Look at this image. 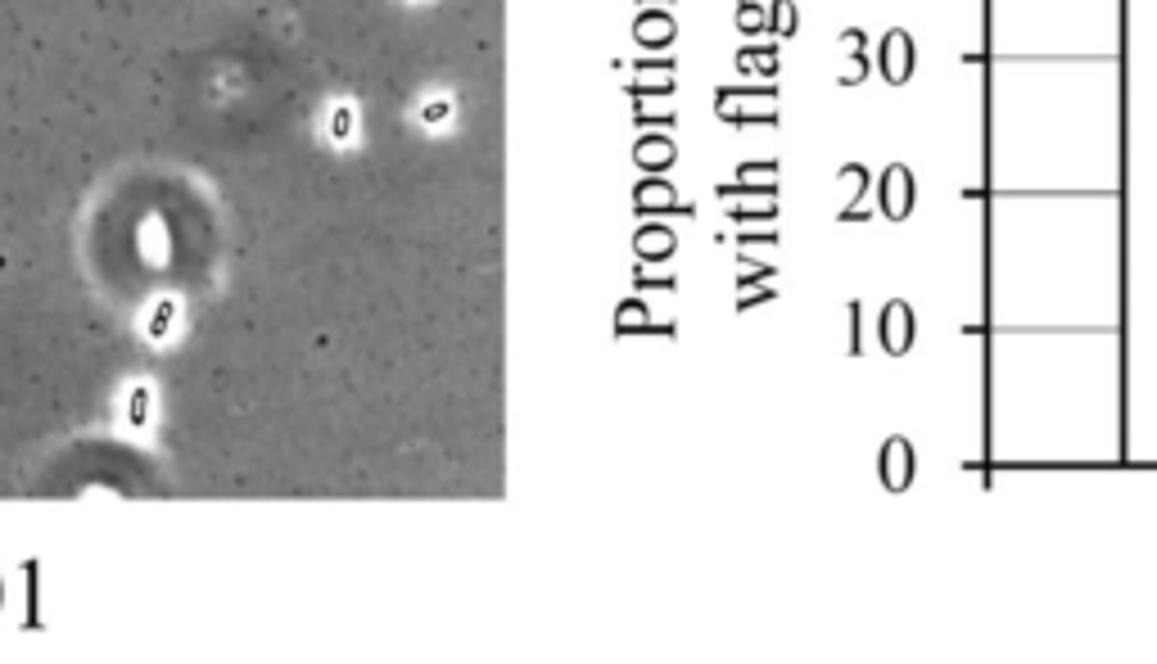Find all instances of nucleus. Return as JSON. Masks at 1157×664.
I'll return each mask as SVG.
<instances>
[{"mask_svg":"<svg viewBox=\"0 0 1157 664\" xmlns=\"http://www.w3.org/2000/svg\"><path fill=\"white\" fill-rule=\"evenodd\" d=\"M877 204H882L886 222H904V217L913 213L918 190H913V172L904 168V163H891V168L882 172V181H877Z\"/></svg>","mask_w":1157,"mask_h":664,"instance_id":"nucleus-1","label":"nucleus"},{"mask_svg":"<svg viewBox=\"0 0 1157 664\" xmlns=\"http://www.w3.org/2000/svg\"><path fill=\"white\" fill-rule=\"evenodd\" d=\"M913 470H918V457H913V443L909 439H886L882 452H877V479H882L886 493H904L913 484Z\"/></svg>","mask_w":1157,"mask_h":664,"instance_id":"nucleus-2","label":"nucleus"},{"mask_svg":"<svg viewBox=\"0 0 1157 664\" xmlns=\"http://www.w3.org/2000/svg\"><path fill=\"white\" fill-rule=\"evenodd\" d=\"M913 64H918V50H913V37L904 28H891L882 41H877V68L891 86H904L913 77Z\"/></svg>","mask_w":1157,"mask_h":664,"instance_id":"nucleus-3","label":"nucleus"},{"mask_svg":"<svg viewBox=\"0 0 1157 664\" xmlns=\"http://www.w3.org/2000/svg\"><path fill=\"white\" fill-rule=\"evenodd\" d=\"M913 335H918V321H913V308L904 299H891L882 308V321H877V339L891 357H904L913 348Z\"/></svg>","mask_w":1157,"mask_h":664,"instance_id":"nucleus-4","label":"nucleus"},{"mask_svg":"<svg viewBox=\"0 0 1157 664\" xmlns=\"http://www.w3.org/2000/svg\"><path fill=\"white\" fill-rule=\"evenodd\" d=\"M674 37H678V28H674V19H669L660 5H647V10L633 19V41L647 46V50H665Z\"/></svg>","mask_w":1157,"mask_h":664,"instance_id":"nucleus-5","label":"nucleus"},{"mask_svg":"<svg viewBox=\"0 0 1157 664\" xmlns=\"http://www.w3.org/2000/svg\"><path fill=\"white\" fill-rule=\"evenodd\" d=\"M674 249H678L674 231L660 226V222H642L638 231H633V253H638L642 262H669V258H674Z\"/></svg>","mask_w":1157,"mask_h":664,"instance_id":"nucleus-6","label":"nucleus"},{"mask_svg":"<svg viewBox=\"0 0 1157 664\" xmlns=\"http://www.w3.org/2000/svg\"><path fill=\"white\" fill-rule=\"evenodd\" d=\"M841 50H846V59H841V73H837V82L841 86H855V82H864V73H868V55H864V32H841Z\"/></svg>","mask_w":1157,"mask_h":664,"instance_id":"nucleus-7","label":"nucleus"},{"mask_svg":"<svg viewBox=\"0 0 1157 664\" xmlns=\"http://www.w3.org/2000/svg\"><path fill=\"white\" fill-rule=\"evenodd\" d=\"M674 159H678V150H674L669 136H642V141L633 145V163H638L642 172H660V168H669Z\"/></svg>","mask_w":1157,"mask_h":664,"instance_id":"nucleus-8","label":"nucleus"},{"mask_svg":"<svg viewBox=\"0 0 1157 664\" xmlns=\"http://www.w3.org/2000/svg\"><path fill=\"white\" fill-rule=\"evenodd\" d=\"M674 186H665V181H642L638 190H633V208H638L642 217H651L656 208H674Z\"/></svg>","mask_w":1157,"mask_h":664,"instance_id":"nucleus-9","label":"nucleus"},{"mask_svg":"<svg viewBox=\"0 0 1157 664\" xmlns=\"http://www.w3.org/2000/svg\"><path fill=\"white\" fill-rule=\"evenodd\" d=\"M800 28V14H796V5L791 0H773L769 5V14H764V32H773V37H791V32Z\"/></svg>","mask_w":1157,"mask_h":664,"instance_id":"nucleus-10","label":"nucleus"},{"mask_svg":"<svg viewBox=\"0 0 1157 664\" xmlns=\"http://www.w3.org/2000/svg\"><path fill=\"white\" fill-rule=\"evenodd\" d=\"M737 68H760V77H773V68H778V50H773V46L742 50V55H737Z\"/></svg>","mask_w":1157,"mask_h":664,"instance_id":"nucleus-11","label":"nucleus"},{"mask_svg":"<svg viewBox=\"0 0 1157 664\" xmlns=\"http://www.w3.org/2000/svg\"><path fill=\"white\" fill-rule=\"evenodd\" d=\"M737 28L751 32V37H760V32H764V10L755 5V0H742V5H737Z\"/></svg>","mask_w":1157,"mask_h":664,"instance_id":"nucleus-12","label":"nucleus"},{"mask_svg":"<svg viewBox=\"0 0 1157 664\" xmlns=\"http://www.w3.org/2000/svg\"><path fill=\"white\" fill-rule=\"evenodd\" d=\"M629 326L660 330V326H647V312H642V303H624V308H620V335H629Z\"/></svg>","mask_w":1157,"mask_h":664,"instance_id":"nucleus-13","label":"nucleus"},{"mask_svg":"<svg viewBox=\"0 0 1157 664\" xmlns=\"http://www.w3.org/2000/svg\"><path fill=\"white\" fill-rule=\"evenodd\" d=\"M443 118H448V104H443V100H439V104H430V109H425V122H443Z\"/></svg>","mask_w":1157,"mask_h":664,"instance_id":"nucleus-14","label":"nucleus"},{"mask_svg":"<svg viewBox=\"0 0 1157 664\" xmlns=\"http://www.w3.org/2000/svg\"><path fill=\"white\" fill-rule=\"evenodd\" d=\"M349 122H353L349 109H339V113H335V136H349Z\"/></svg>","mask_w":1157,"mask_h":664,"instance_id":"nucleus-15","label":"nucleus"},{"mask_svg":"<svg viewBox=\"0 0 1157 664\" xmlns=\"http://www.w3.org/2000/svg\"><path fill=\"white\" fill-rule=\"evenodd\" d=\"M642 5H665V0H642Z\"/></svg>","mask_w":1157,"mask_h":664,"instance_id":"nucleus-16","label":"nucleus"}]
</instances>
